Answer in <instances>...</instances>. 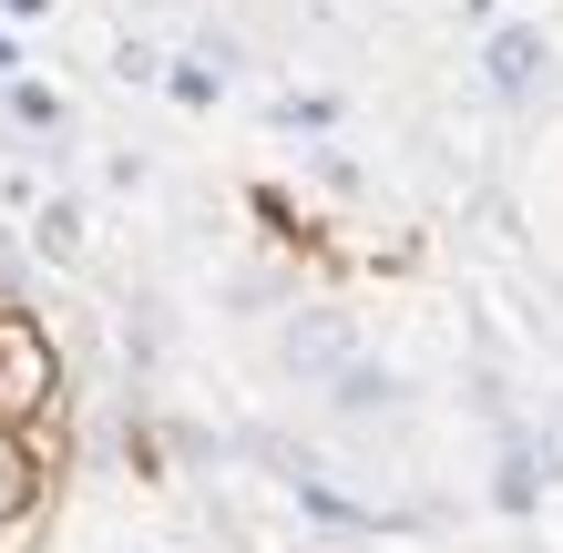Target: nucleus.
<instances>
[{
    "mask_svg": "<svg viewBox=\"0 0 563 553\" xmlns=\"http://www.w3.org/2000/svg\"><path fill=\"white\" fill-rule=\"evenodd\" d=\"M62 389V360H52V339H42V318L0 298V420H31Z\"/></svg>",
    "mask_w": 563,
    "mask_h": 553,
    "instance_id": "1",
    "label": "nucleus"
},
{
    "mask_svg": "<svg viewBox=\"0 0 563 553\" xmlns=\"http://www.w3.org/2000/svg\"><path fill=\"white\" fill-rule=\"evenodd\" d=\"M277 360H287L297 379H318V389H328V379L358 360V329H349L339 308H297V318H287V339H277Z\"/></svg>",
    "mask_w": 563,
    "mask_h": 553,
    "instance_id": "2",
    "label": "nucleus"
},
{
    "mask_svg": "<svg viewBox=\"0 0 563 553\" xmlns=\"http://www.w3.org/2000/svg\"><path fill=\"white\" fill-rule=\"evenodd\" d=\"M482 73H492V92H503V103H533V92L553 82V52H543V31H492Z\"/></svg>",
    "mask_w": 563,
    "mask_h": 553,
    "instance_id": "3",
    "label": "nucleus"
},
{
    "mask_svg": "<svg viewBox=\"0 0 563 553\" xmlns=\"http://www.w3.org/2000/svg\"><path fill=\"white\" fill-rule=\"evenodd\" d=\"M328 410H339V420H389V410H400V379H389L379 360H349L339 379H328Z\"/></svg>",
    "mask_w": 563,
    "mask_h": 553,
    "instance_id": "4",
    "label": "nucleus"
},
{
    "mask_svg": "<svg viewBox=\"0 0 563 553\" xmlns=\"http://www.w3.org/2000/svg\"><path fill=\"white\" fill-rule=\"evenodd\" d=\"M31 246L52 256V267H82V206L62 195V206H42V225H31Z\"/></svg>",
    "mask_w": 563,
    "mask_h": 553,
    "instance_id": "5",
    "label": "nucleus"
},
{
    "mask_svg": "<svg viewBox=\"0 0 563 553\" xmlns=\"http://www.w3.org/2000/svg\"><path fill=\"white\" fill-rule=\"evenodd\" d=\"M11 512H31V462H21L11 420H0V523H11Z\"/></svg>",
    "mask_w": 563,
    "mask_h": 553,
    "instance_id": "6",
    "label": "nucleus"
},
{
    "mask_svg": "<svg viewBox=\"0 0 563 553\" xmlns=\"http://www.w3.org/2000/svg\"><path fill=\"white\" fill-rule=\"evenodd\" d=\"M11 73H21V52H11V42H0V82H11Z\"/></svg>",
    "mask_w": 563,
    "mask_h": 553,
    "instance_id": "7",
    "label": "nucleus"
}]
</instances>
